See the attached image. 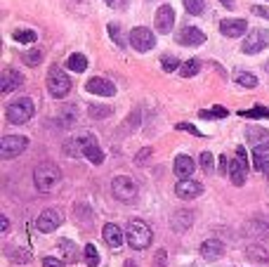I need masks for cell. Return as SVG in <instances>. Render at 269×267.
<instances>
[{"label": "cell", "mask_w": 269, "mask_h": 267, "mask_svg": "<svg viewBox=\"0 0 269 267\" xmlns=\"http://www.w3.org/2000/svg\"><path fill=\"white\" fill-rule=\"evenodd\" d=\"M126 239L134 251H144L151 246L153 232L149 230V225L144 223V220H130L126 230Z\"/></svg>", "instance_id": "6da1fadb"}, {"label": "cell", "mask_w": 269, "mask_h": 267, "mask_svg": "<svg viewBox=\"0 0 269 267\" xmlns=\"http://www.w3.org/2000/svg\"><path fill=\"white\" fill-rule=\"evenodd\" d=\"M62 180V170L57 168L54 163H40L33 170V182H36L38 192H52Z\"/></svg>", "instance_id": "7a4b0ae2"}, {"label": "cell", "mask_w": 269, "mask_h": 267, "mask_svg": "<svg viewBox=\"0 0 269 267\" xmlns=\"http://www.w3.org/2000/svg\"><path fill=\"white\" fill-rule=\"evenodd\" d=\"M36 114V107H33V99L31 97H19L14 102H9L7 109H5V116L12 125H21L31 121V116Z\"/></svg>", "instance_id": "3957f363"}, {"label": "cell", "mask_w": 269, "mask_h": 267, "mask_svg": "<svg viewBox=\"0 0 269 267\" xmlns=\"http://www.w3.org/2000/svg\"><path fill=\"white\" fill-rule=\"evenodd\" d=\"M47 92L54 99H62L71 92V78L66 76L62 66H50V71H47Z\"/></svg>", "instance_id": "277c9868"}, {"label": "cell", "mask_w": 269, "mask_h": 267, "mask_svg": "<svg viewBox=\"0 0 269 267\" xmlns=\"http://www.w3.org/2000/svg\"><path fill=\"white\" fill-rule=\"evenodd\" d=\"M111 192L116 196L118 201H123V204H133L137 194H139V187H137V182L133 178H128V175H118V178L111 180Z\"/></svg>", "instance_id": "5b68a950"}, {"label": "cell", "mask_w": 269, "mask_h": 267, "mask_svg": "<svg viewBox=\"0 0 269 267\" xmlns=\"http://www.w3.org/2000/svg\"><path fill=\"white\" fill-rule=\"evenodd\" d=\"M26 147H28V140L24 135H5L0 140V156L2 159H14L21 152H26Z\"/></svg>", "instance_id": "8992f818"}, {"label": "cell", "mask_w": 269, "mask_h": 267, "mask_svg": "<svg viewBox=\"0 0 269 267\" xmlns=\"http://www.w3.org/2000/svg\"><path fill=\"white\" fill-rule=\"evenodd\" d=\"M267 43H269V31L267 28H253L251 33L246 36V40H243L241 52L243 54H258V52H262V50L267 47Z\"/></svg>", "instance_id": "52a82bcc"}, {"label": "cell", "mask_w": 269, "mask_h": 267, "mask_svg": "<svg viewBox=\"0 0 269 267\" xmlns=\"http://www.w3.org/2000/svg\"><path fill=\"white\" fill-rule=\"evenodd\" d=\"M130 45H133L137 52H149V50L156 47V36L151 33V28L137 26L130 31Z\"/></svg>", "instance_id": "ba28073f"}, {"label": "cell", "mask_w": 269, "mask_h": 267, "mask_svg": "<svg viewBox=\"0 0 269 267\" xmlns=\"http://www.w3.org/2000/svg\"><path fill=\"white\" fill-rule=\"evenodd\" d=\"M62 223H64V213L59 208H45L43 213L38 215L36 225L43 234H50V232H54L57 227H62Z\"/></svg>", "instance_id": "9c48e42d"}, {"label": "cell", "mask_w": 269, "mask_h": 267, "mask_svg": "<svg viewBox=\"0 0 269 267\" xmlns=\"http://www.w3.org/2000/svg\"><path fill=\"white\" fill-rule=\"evenodd\" d=\"M78 142H81V154L90 161V163H95V166L104 163V152L99 149L97 140H95L92 135H83V137H78Z\"/></svg>", "instance_id": "30bf717a"}, {"label": "cell", "mask_w": 269, "mask_h": 267, "mask_svg": "<svg viewBox=\"0 0 269 267\" xmlns=\"http://www.w3.org/2000/svg\"><path fill=\"white\" fill-rule=\"evenodd\" d=\"M85 90L92 92V95H102V97H114L116 95V85L109 78H102V76H95L85 83Z\"/></svg>", "instance_id": "8fae6325"}, {"label": "cell", "mask_w": 269, "mask_h": 267, "mask_svg": "<svg viewBox=\"0 0 269 267\" xmlns=\"http://www.w3.org/2000/svg\"><path fill=\"white\" fill-rule=\"evenodd\" d=\"M175 194L179 199H184V201H191V199L203 194V185L196 182V180H179L177 185H175Z\"/></svg>", "instance_id": "7c38bea8"}, {"label": "cell", "mask_w": 269, "mask_h": 267, "mask_svg": "<svg viewBox=\"0 0 269 267\" xmlns=\"http://www.w3.org/2000/svg\"><path fill=\"white\" fill-rule=\"evenodd\" d=\"M177 43L179 45H187V47H198V45L206 43V33L196 26H184L177 33Z\"/></svg>", "instance_id": "4fadbf2b"}, {"label": "cell", "mask_w": 269, "mask_h": 267, "mask_svg": "<svg viewBox=\"0 0 269 267\" xmlns=\"http://www.w3.org/2000/svg\"><path fill=\"white\" fill-rule=\"evenodd\" d=\"M246 31H248L246 19H224V21H220V33L227 38H241Z\"/></svg>", "instance_id": "5bb4252c"}, {"label": "cell", "mask_w": 269, "mask_h": 267, "mask_svg": "<svg viewBox=\"0 0 269 267\" xmlns=\"http://www.w3.org/2000/svg\"><path fill=\"white\" fill-rule=\"evenodd\" d=\"M19 85H24V76H21L17 69H5L2 76H0V92L7 95L12 90H17Z\"/></svg>", "instance_id": "9a60e30c"}, {"label": "cell", "mask_w": 269, "mask_h": 267, "mask_svg": "<svg viewBox=\"0 0 269 267\" xmlns=\"http://www.w3.org/2000/svg\"><path fill=\"white\" fill-rule=\"evenodd\" d=\"M175 24V9L170 5H161L158 12H156V31L158 33H168Z\"/></svg>", "instance_id": "2e32d148"}, {"label": "cell", "mask_w": 269, "mask_h": 267, "mask_svg": "<svg viewBox=\"0 0 269 267\" xmlns=\"http://www.w3.org/2000/svg\"><path fill=\"white\" fill-rule=\"evenodd\" d=\"M102 237H104V241H107L109 249L118 251L121 246H123V230H121L118 225H114V223H107V225H104V230H102Z\"/></svg>", "instance_id": "e0dca14e"}, {"label": "cell", "mask_w": 269, "mask_h": 267, "mask_svg": "<svg viewBox=\"0 0 269 267\" xmlns=\"http://www.w3.org/2000/svg\"><path fill=\"white\" fill-rule=\"evenodd\" d=\"M194 170H196V163H194L191 156H187V154H179L177 159H175V175H177L179 180H191Z\"/></svg>", "instance_id": "ac0fdd59"}, {"label": "cell", "mask_w": 269, "mask_h": 267, "mask_svg": "<svg viewBox=\"0 0 269 267\" xmlns=\"http://www.w3.org/2000/svg\"><path fill=\"white\" fill-rule=\"evenodd\" d=\"M246 175H248V161L243 159H232V168H229V178H232V182L236 185V187H241V185H246Z\"/></svg>", "instance_id": "d6986e66"}, {"label": "cell", "mask_w": 269, "mask_h": 267, "mask_svg": "<svg viewBox=\"0 0 269 267\" xmlns=\"http://www.w3.org/2000/svg\"><path fill=\"white\" fill-rule=\"evenodd\" d=\"M243 232L248 237H255V239H265V237H269V223L267 220H260V218H253V220L246 223Z\"/></svg>", "instance_id": "ffe728a7"}, {"label": "cell", "mask_w": 269, "mask_h": 267, "mask_svg": "<svg viewBox=\"0 0 269 267\" xmlns=\"http://www.w3.org/2000/svg\"><path fill=\"white\" fill-rule=\"evenodd\" d=\"M222 253H224V244L222 241H217V239H206L203 244H201V256L206 260H217V258H222Z\"/></svg>", "instance_id": "44dd1931"}, {"label": "cell", "mask_w": 269, "mask_h": 267, "mask_svg": "<svg viewBox=\"0 0 269 267\" xmlns=\"http://www.w3.org/2000/svg\"><path fill=\"white\" fill-rule=\"evenodd\" d=\"M191 225H194V215L189 213V211H177L175 215H170V227L177 232V234L187 232Z\"/></svg>", "instance_id": "7402d4cb"}, {"label": "cell", "mask_w": 269, "mask_h": 267, "mask_svg": "<svg viewBox=\"0 0 269 267\" xmlns=\"http://www.w3.org/2000/svg\"><path fill=\"white\" fill-rule=\"evenodd\" d=\"M73 220L81 225V227H85L88 230L90 225L95 223V213H92V208L85 204H76L73 206Z\"/></svg>", "instance_id": "603a6c76"}, {"label": "cell", "mask_w": 269, "mask_h": 267, "mask_svg": "<svg viewBox=\"0 0 269 267\" xmlns=\"http://www.w3.org/2000/svg\"><path fill=\"white\" fill-rule=\"evenodd\" d=\"M246 140L253 144V147H269V133L267 130H262V128H246Z\"/></svg>", "instance_id": "cb8c5ba5"}, {"label": "cell", "mask_w": 269, "mask_h": 267, "mask_svg": "<svg viewBox=\"0 0 269 267\" xmlns=\"http://www.w3.org/2000/svg\"><path fill=\"white\" fill-rule=\"evenodd\" d=\"M57 246H59V251H62L64 263H76V260L81 258V251H78V246H76L71 239H59L57 241Z\"/></svg>", "instance_id": "d4e9b609"}, {"label": "cell", "mask_w": 269, "mask_h": 267, "mask_svg": "<svg viewBox=\"0 0 269 267\" xmlns=\"http://www.w3.org/2000/svg\"><path fill=\"white\" fill-rule=\"evenodd\" d=\"M5 256H7L12 263H17V265H26L31 263V253L26 249H17V246H5Z\"/></svg>", "instance_id": "484cf974"}, {"label": "cell", "mask_w": 269, "mask_h": 267, "mask_svg": "<svg viewBox=\"0 0 269 267\" xmlns=\"http://www.w3.org/2000/svg\"><path fill=\"white\" fill-rule=\"evenodd\" d=\"M246 258L251 260V263H269V251L260 244H253L246 249Z\"/></svg>", "instance_id": "4316f807"}, {"label": "cell", "mask_w": 269, "mask_h": 267, "mask_svg": "<svg viewBox=\"0 0 269 267\" xmlns=\"http://www.w3.org/2000/svg\"><path fill=\"white\" fill-rule=\"evenodd\" d=\"M66 69L69 71H76V73H83L88 69V57L81 52H73L69 59H66Z\"/></svg>", "instance_id": "83f0119b"}, {"label": "cell", "mask_w": 269, "mask_h": 267, "mask_svg": "<svg viewBox=\"0 0 269 267\" xmlns=\"http://www.w3.org/2000/svg\"><path fill=\"white\" fill-rule=\"evenodd\" d=\"M198 71H201V59H189V62H182V66H179V76L182 78H191Z\"/></svg>", "instance_id": "f1b7e54d"}, {"label": "cell", "mask_w": 269, "mask_h": 267, "mask_svg": "<svg viewBox=\"0 0 269 267\" xmlns=\"http://www.w3.org/2000/svg\"><path fill=\"white\" fill-rule=\"evenodd\" d=\"M12 38L21 45H33L38 36H36V31H31V28H17V31L12 33Z\"/></svg>", "instance_id": "f546056e"}, {"label": "cell", "mask_w": 269, "mask_h": 267, "mask_svg": "<svg viewBox=\"0 0 269 267\" xmlns=\"http://www.w3.org/2000/svg\"><path fill=\"white\" fill-rule=\"evenodd\" d=\"M21 59H24L26 66H38V64L43 62V50L40 47H31V50H26V52L21 54Z\"/></svg>", "instance_id": "4dcf8cb0"}, {"label": "cell", "mask_w": 269, "mask_h": 267, "mask_svg": "<svg viewBox=\"0 0 269 267\" xmlns=\"http://www.w3.org/2000/svg\"><path fill=\"white\" fill-rule=\"evenodd\" d=\"M267 147H255V152H253V156H255V170H260V173H265V168H267Z\"/></svg>", "instance_id": "1f68e13d"}, {"label": "cell", "mask_w": 269, "mask_h": 267, "mask_svg": "<svg viewBox=\"0 0 269 267\" xmlns=\"http://www.w3.org/2000/svg\"><path fill=\"white\" fill-rule=\"evenodd\" d=\"M83 258H85V265H90V267L99 265V251L95 249V244H88V246L83 249Z\"/></svg>", "instance_id": "d6a6232c"}, {"label": "cell", "mask_w": 269, "mask_h": 267, "mask_svg": "<svg viewBox=\"0 0 269 267\" xmlns=\"http://www.w3.org/2000/svg\"><path fill=\"white\" fill-rule=\"evenodd\" d=\"M236 83H239L241 88L253 90L258 85V76H255V73H248V71H241V73H236Z\"/></svg>", "instance_id": "836d02e7"}, {"label": "cell", "mask_w": 269, "mask_h": 267, "mask_svg": "<svg viewBox=\"0 0 269 267\" xmlns=\"http://www.w3.org/2000/svg\"><path fill=\"white\" fill-rule=\"evenodd\" d=\"M109 36H111V40L118 45V47H126V38H123V31H121V24H116V21H111L109 24Z\"/></svg>", "instance_id": "e575fe53"}, {"label": "cell", "mask_w": 269, "mask_h": 267, "mask_svg": "<svg viewBox=\"0 0 269 267\" xmlns=\"http://www.w3.org/2000/svg\"><path fill=\"white\" fill-rule=\"evenodd\" d=\"M198 116L210 121V118H227V116H229V111H227L224 107H213V109H201V111H198Z\"/></svg>", "instance_id": "d590c367"}, {"label": "cell", "mask_w": 269, "mask_h": 267, "mask_svg": "<svg viewBox=\"0 0 269 267\" xmlns=\"http://www.w3.org/2000/svg\"><path fill=\"white\" fill-rule=\"evenodd\" d=\"M88 114H90V118H95V121H102V118L111 116V107H102V104H90Z\"/></svg>", "instance_id": "8d00e7d4"}, {"label": "cell", "mask_w": 269, "mask_h": 267, "mask_svg": "<svg viewBox=\"0 0 269 267\" xmlns=\"http://www.w3.org/2000/svg\"><path fill=\"white\" fill-rule=\"evenodd\" d=\"M161 66H163V71L170 73V71H177L182 64H179V59L175 57V54H163V57H161Z\"/></svg>", "instance_id": "74e56055"}, {"label": "cell", "mask_w": 269, "mask_h": 267, "mask_svg": "<svg viewBox=\"0 0 269 267\" xmlns=\"http://www.w3.org/2000/svg\"><path fill=\"white\" fill-rule=\"evenodd\" d=\"M184 2V9H187L189 14H203V7H206V2L203 0H182Z\"/></svg>", "instance_id": "f35d334b"}, {"label": "cell", "mask_w": 269, "mask_h": 267, "mask_svg": "<svg viewBox=\"0 0 269 267\" xmlns=\"http://www.w3.org/2000/svg\"><path fill=\"white\" fill-rule=\"evenodd\" d=\"M239 116H243V118H267L269 116V109H262V107H255V109H243V111H239Z\"/></svg>", "instance_id": "ab89813d"}, {"label": "cell", "mask_w": 269, "mask_h": 267, "mask_svg": "<svg viewBox=\"0 0 269 267\" xmlns=\"http://www.w3.org/2000/svg\"><path fill=\"white\" fill-rule=\"evenodd\" d=\"M201 168L206 170V173H210V170L215 168V159H213V154H210V152L201 154Z\"/></svg>", "instance_id": "60d3db41"}, {"label": "cell", "mask_w": 269, "mask_h": 267, "mask_svg": "<svg viewBox=\"0 0 269 267\" xmlns=\"http://www.w3.org/2000/svg\"><path fill=\"white\" fill-rule=\"evenodd\" d=\"M151 154H153L151 147H144V149H139V152H137V156H134V163H139V166H144V163L149 161V156H151Z\"/></svg>", "instance_id": "b9f144b4"}, {"label": "cell", "mask_w": 269, "mask_h": 267, "mask_svg": "<svg viewBox=\"0 0 269 267\" xmlns=\"http://www.w3.org/2000/svg\"><path fill=\"white\" fill-rule=\"evenodd\" d=\"M153 267H168V253L165 251H156V258H153Z\"/></svg>", "instance_id": "7bdbcfd3"}, {"label": "cell", "mask_w": 269, "mask_h": 267, "mask_svg": "<svg viewBox=\"0 0 269 267\" xmlns=\"http://www.w3.org/2000/svg\"><path fill=\"white\" fill-rule=\"evenodd\" d=\"M229 168H232V161L227 159V154H222L220 156V168H217V173L220 175H229Z\"/></svg>", "instance_id": "ee69618b"}, {"label": "cell", "mask_w": 269, "mask_h": 267, "mask_svg": "<svg viewBox=\"0 0 269 267\" xmlns=\"http://www.w3.org/2000/svg\"><path fill=\"white\" fill-rule=\"evenodd\" d=\"M177 130H187V133L196 135V137H203V133H201V130H198L196 125H191V123H177Z\"/></svg>", "instance_id": "f6af8a7d"}, {"label": "cell", "mask_w": 269, "mask_h": 267, "mask_svg": "<svg viewBox=\"0 0 269 267\" xmlns=\"http://www.w3.org/2000/svg\"><path fill=\"white\" fill-rule=\"evenodd\" d=\"M43 267H66L64 260H57V258H43Z\"/></svg>", "instance_id": "bcb514c9"}, {"label": "cell", "mask_w": 269, "mask_h": 267, "mask_svg": "<svg viewBox=\"0 0 269 267\" xmlns=\"http://www.w3.org/2000/svg\"><path fill=\"white\" fill-rule=\"evenodd\" d=\"M253 14H258V17H265L269 19V7H260V5H253Z\"/></svg>", "instance_id": "7dc6e473"}, {"label": "cell", "mask_w": 269, "mask_h": 267, "mask_svg": "<svg viewBox=\"0 0 269 267\" xmlns=\"http://www.w3.org/2000/svg\"><path fill=\"white\" fill-rule=\"evenodd\" d=\"M109 7H116V9H123L128 5V0H104Z\"/></svg>", "instance_id": "c3c4849f"}, {"label": "cell", "mask_w": 269, "mask_h": 267, "mask_svg": "<svg viewBox=\"0 0 269 267\" xmlns=\"http://www.w3.org/2000/svg\"><path fill=\"white\" fill-rule=\"evenodd\" d=\"M7 230H9V220L2 215V218H0V232H7Z\"/></svg>", "instance_id": "681fc988"}, {"label": "cell", "mask_w": 269, "mask_h": 267, "mask_svg": "<svg viewBox=\"0 0 269 267\" xmlns=\"http://www.w3.org/2000/svg\"><path fill=\"white\" fill-rule=\"evenodd\" d=\"M220 2H222L227 9H234V7H236V2H234V0H220Z\"/></svg>", "instance_id": "f907efd6"}, {"label": "cell", "mask_w": 269, "mask_h": 267, "mask_svg": "<svg viewBox=\"0 0 269 267\" xmlns=\"http://www.w3.org/2000/svg\"><path fill=\"white\" fill-rule=\"evenodd\" d=\"M123 267H137V263H134V260H126V265Z\"/></svg>", "instance_id": "816d5d0a"}, {"label": "cell", "mask_w": 269, "mask_h": 267, "mask_svg": "<svg viewBox=\"0 0 269 267\" xmlns=\"http://www.w3.org/2000/svg\"><path fill=\"white\" fill-rule=\"evenodd\" d=\"M265 175H267V178H269V163H267V168H265Z\"/></svg>", "instance_id": "f5cc1de1"}]
</instances>
